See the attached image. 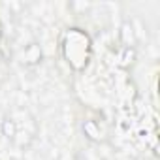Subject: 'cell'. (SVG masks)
Here are the masks:
<instances>
[{
	"label": "cell",
	"mask_w": 160,
	"mask_h": 160,
	"mask_svg": "<svg viewBox=\"0 0 160 160\" xmlns=\"http://www.w3.org/2000/svg\"><path fill=\"white\" fill-rule=\"evenodd\" d=\"M64 51H66V58H68L70 64H73L75 68H83L87 64V58H89V53H91V43H89L87 34L79 32L77 28L68 32Z\"/></svg>",
	"instance_id": "obj_1"
}]
</instances>
